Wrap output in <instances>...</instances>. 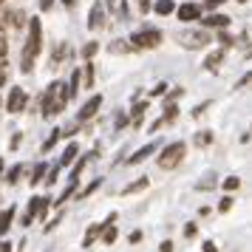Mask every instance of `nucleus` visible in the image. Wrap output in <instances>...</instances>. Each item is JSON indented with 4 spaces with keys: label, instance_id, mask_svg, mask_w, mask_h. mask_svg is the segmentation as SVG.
<instances>
[{
    "label": "nucleus",
    "instance_id": "obj_26",
    "mask_svg": "<svg viewBox=\"0 0 252 252\" xmlns=\"http://www.w3.org/2000/svg\"><path fill=\"white\" fill-rule=\"evenodd\" d=\"M238 187H241V179H238V176H229V179H224V190H227V193L238 190Z\"/></svg>",
    "mask_w": 252,
    "mask_h": 252
},
{
    "label": "nucleus",
    "instance_id": "obj_47",
    "mask_svg": "<svg viewBox=\"0 0 252 252\" xmlns=\"http://www.w3.org/2000/svg\"><path fill=\"white\" fill-rule=\"evenodd\" d=\"M0 252H9V244L6 241H0Z\"/></svg>",
    "mask_w": 252,
    "mask_h": 252
},
{
    "label": "nucleus",
    "instance_id": "obj_53",
    "mask_svg": "<svg viewBox=\"0 0 252 252\" xmlns=\"http://www.w3.org/2000/svg\"><path fill=\"white\" fill-rule=\"evenodd\" d=\"M250 57H252V51H250Z\"/></svg>",
    "mask_w": 252,
    "mask_h": 252
},
{
    "label": "nucleus",
    "instance_id": "obj_43",
    "mask_svg": "<svg viewBox=\"0 0 252 252\" xmlns=\"http://www.w3.org/2000/svg\"><path fill=\"white\" fill-rule=\"evenodd\" d=\"M159 252H173V241H164V244L159 247Z\"/></svg>",
    "mask_w": 252,
    "mask_h": 252
},
{
    "label": "nucleus",
    "instance_id": "obj_4",
    "mask_svg": "<svg viewBox=\"0 0 252 252\" xmlns=\"http://www.w3.org/2000/svg\"><path fill=\"white\" fill-rule=\"evenodd\" d=\"M176 37H179V43L184 48H201L207 43H213V37L207 34V32H179Z\"/></svg>",
    "mask_w": 252,
    "mask_h": 252
},
{
    "label": "nucleus",
    "instance_id": "obj_29",
    "mask_svg": "<svg viewBox=\"0 0 252 252\" xmlns=\"http://www.w3.org/2000/svg\"><path fill=\"white\" fill-rule=\"evenodd\" d=\"M116 235H119V232H116V227L111 224V227H108V229L102 232V244H114V241H116Z\"/></svg>",
    "mask_w": 252,
    "mask_h": 252
},
{
    "label": "nucleus",
    "instance_id": "obj_52",
    "mask_svg": "<svg viewBox=\"0 0 252 252\" xmlns=\"http://www.w3.org/2000/svg\"><path fill=\"white\" fill-rule=\"evenodd\" d=\"M0 3H6V0H0Z\"/></svg>",
    "mask_w": 252,
    "mask_h": 252
},
{
    "label": "nucleus",
    "instance_id": "obj_24",
    "mask_svg": "<svg viewBox=\"0 0 252 252\" xmlns=\"http://www.w3.org/2000/svg\"><path fill=\"white\" fill-rule=\"evenodd\" d=\"M20 173H23V164H14V167H12V170H9V173H6L3 179H6V182H9V184H14V182H17V179H20Z\"/></svg>",
    "mask_w": 252,
    "mask_h": 252
},
{
    "label": "nucleus",
    "instance_id": "obj_49",
    "mask_svg": "<svg viewBox=\"0 0 252 252\" xmlns=\"http://www.w3.org/2000/svg\"><path fill=\"white\" fill-rule=\"evenodd\" d=\"M3 65H6V57H0V68H3Z\"/></svg>",
    "mask_w": 252,
    "mask_h": 252
},
{
    "label": "nucleus",
    "instance_id": "obj_39",
    "mask_svg": "<svg viewBox=\"0 0 252 252\" xmlns=\"http://www.w3.org/2000/svg\"><path fill=\"white\" fill-rule=\"evenodd\" d=\"M218 40L224 43V48H229V46H232V37H229L227 32H221V34H218Z\"/></svg>",
    "mask_w": 252,
    "mask_h": 252
},
{
    "label": "nucleus",
    "instance_id": "obj_25",
    "mask_svg": "<svg viewBox=\"0 0 252 252\" xmlns=\"http://www.w3.org/2000/svg\"><path fill=\"white\" fill-rule=\"evenodd\" d=\"M60 167H63V164L48 167V176H46V184H48V187H54V182H57V176H60Z\"/></svg>",
    "mask_w": 252,
    "mask_h": 252
},
{
    "label": "nucleus",
    "instance_id": "obj_16",
    "mask_svg": "<svg viewBox=\"0 0 252 252\" xmlns=\"http://www.w3.org/2000/svg\"><path fill=\"white\" fill-rule=\"evenodd\" d=\"M153 9H156V14H161V17H167V14H173V12H176V3H173V0H159V3L153 6Z\"/></svg>",
    "mask_w": 252,
    "mask_h": 252
},
{
    "label": "nucleus",
    "instance_id": "obj_6",
    "mask_svg": "<svg viewBox=\"0 0 252 252\" xmlns=\"http://www.w3.org/2000/svg\"><path fill=\"white\" fill-rule=\"evenodd\" d=\"M26 102H29V94H26L20 85H14L12 91H9V99H6L9 114H23V111H26Z\"/></svg>",
    "mask_w": 252,
    "mask_h": 252
},
{
    "label": "nucleus",
    "instance_id": "obj_21",
    "mask_svg": "<svg viewBox=\"0 0 252 252\" xmlns=\"http://www.w3.org/2000/svg\"><path fill=\"white\" fill-rule=\"evenodd\" d=\"M176 116H179V105L176 102H164V116H161V119H164V122H173Z\"/></svg>",
    "mask_w": 252,
    "mask_h": 252
},
{
    "label": "nucleus",
    "instance_id": "obj_19",
    "mask_svg": "<svg viewBox=\"0 0 252 252\" xmlns=\"http://www.w3.org/2000/svg\"><path fill=\"white\" fill-rule=\"evenodd\" d=\"M77 184H80V179H71V184H68V187H65V190H63V195H60V198H57V201H54V204H65V201H68V198H71V193H74V190H77Z\"/></svg>",
    "mask_w": 252,
    "mask_h": 252
},
{
    "label": "nucleus",
    "instance_id": "obj_28",
    "mask_svg": "<svg viewBox=\"0 0 252 252\" xmlns=\"http://www.w3.org/2000/svg\"><path fill=\"white\" fill-rule=\"evenodd\" d=\"M96 51H99V43H88V46H82V51H80V54H82L85 60H91L94 54H96Z\"/></svg>",
    "mask_w": 252,
    "mask_h": 252
},
{
    "label": "nucleus",
    "instance_id": "obj_2",
    "mask_svg": "<svg viewBox=\"0 0 252 252\" xmlns=\"http://www.w3.org/2000/svg\"><path fill=\"white\" fill-rule=\"evenodd\" d=\"M184 150H187L184 142H173V145H167V148L161 150V156H159V167L161 170H173V167L184 159Z\"/></svg>",
    "mask_w": 252,
    "mask_h": 252
},
{
    "label": "nucleus",
    "instance_id": "obj_48",
    "mask_svg": "<svg viewBox=\"0 0 252 252\" xmlns=\"http://www.w3.org/2000/svg\"><path fill=\"white\" fill-rule=\"evenodd\" d=\"M63 3H65V6H74V0H63Z\"/></svg>",
    "mask_w": 252,
    "mask_h": 252
},
{
    "label": "nucleus",
    "instance_id": "obj_22",
    "mask_svg": "<svg viewBox=\"0 0 252 252\" xmlns=\"http://www.w3.org/2000/svg\"><path fill=\"white\" fill-rule=\"evenodd\" d=\"M195 145H198V148H207V145H213V133H210V130H201V133H195Z\"/></svg>",
    "mask_w": 252,
    "mask_h": 252
},
{
    "label": "nucleus",
    "instance_id": "obj_45",
    "mask_svg": "<svg viewBox=\"0 0 252 252\" xmlns=\"http://www.w3.org/2000/svg\"><path fill=\"white\" fill-rule=\"evenodd\" d=\"M0 57H6V40L0 37Z\"/></svg>",
    "mask_w": 252,
    "mask_h": 252
},
{
    "label": "nucleus",
    "instance_id": "obj_51",
    "mask_svg": "<svg viewBox=\"0 0 252 252\" xmlns=\"http://www.w3.org/2000/svg\"><path fill=\"white\" fill-rule=\"evenodd\" d=\"M238 3H247V0H238Z\"/></svg>",
    "mask_w": 252,
    "mask_h": 252
},
{
    "label": "nucleus",
    "instance_id": "obj_15",
    "mask_svg": "<svg viewBox=\"0 0 252 252\" xmlns=\"http://www.w3.org/2000/svg\"><path fill=\"white\" fill-rule=\"evenodd\" d=\"M221 60H224V48H218V51H213V54H207L204 68H207V71H216L218 65H221Z\"/></svg>",
    "mask_w": 252,
    "mask_h": 252
},
{
    "label": "nucleus",
    "instance_id": "obj_38",
    "mask_svg": "<svg viewBox=\"0 0 252 252\" xmlns=\"http://www.w3.org/2000/svg\"><path fill=\"white\" fill-rule=\"evenodd\" d=\"M161 94H167V82H159V85L153 88V96H161Z\"/></svg>",
    "mask_w": 252,
    "mask_h": 252
},
{
    "label": "nucleus",
    "instance_id": "obj_18",
    "mask_svg": "<svg viewBox=\"0 0 252 252\" xmlns=\"http://www.w3.org/2000/svg\"><path fill=\"white\" fill-rule=\"evenodd\" d=\"M77 153H80V148H77V142H71L68 148H65V153H63V159H60V164H63V167H65V164H71Z\"/></svg>",
    "mask_w": 252,
    "mask_h": 252
},
{
    "label": "nucleus",
    "instance_id": "obj_7",
    "mask_svg": "<svg viewBox=\"0 0 252 252\" xmlns=\"http://www.w3.org/2000/svg\"><path fill=\"white\" fill-rule=\"evenodd\" d=\"M99 108H102V94H94L91 99H88V102L82 105V111L80 114H77V122H88V119H94V116H96V111H99Z\"/></svg>",
    "mask_w": 252,
    "mask_h": 252
},
{
    "label": "nucleus",
    "instance_id": "obj_42",
    "mask_svg": "<svg viewBox=\"0 0 252 252\" xmlns=\"http://www.w3.org/2000/svg\"><path fill=\"white\" fill-rule=\"evenodd\" d=\"M51 6H54V0H40V9H43V12H48Z\"/></svg>",
    "mask_w": 252,
    "mask_h": 252
},
{
    "label": "nucleus",
    "instance_id": "obj_46",
    "mask_svg": "<svg viewBox=\"0 0 252 252\" xmlns=\"http://www.w3.org/2000/svg\"><path fill=\"white\" fill-rule=\"evenodd\" d=\"M3 85H6V71L0 68V88H3Z\"/></svg>",
    "mask_w": 252,
    "mask_h": 252
},
{
    "label": "nucleus",
    "instance_id": "obj_14",
    "mask_svg": "<svg viewBox=\"0 0 252 252\" xmlns=\"http://www.w3.org/2000/svg\"><path fill=\"white\" fill-rule=\"evenodd\" d=\"M12 221H14V207L9 204V210H3V213H0V235H6V232H9Z\"/></svg>",
    "mask_w": 252,
    "mask_h": 252
},
{
    "label": "nucleus",
    "instance_id": "obj_17",
    "mask_svg": "<svg viewBox=\"0 0 252 252\" xmlns=\"http://www.w3.org/2000/svg\"><path fill=\"white\" fill-rule=\"evenodd\" d=\"M43 176H48V164H46V161L34 164V170H32V179H29V182L37 184V182H43Z\"/></svg>",
    "mask_w": 252,
    "mask_h": 252
},
{
    "label": "nucleus",
    "instance_id": "obj_34",
    "mask_svg": "<svg viewBox=\"0 0 252 252\" xmlns=\"http://www.w3.org/2000/svg\"><path fill=\"white\" fill-rule=\"evenodd\" d=\"M195 235H198V227L195 224H187L184 227V238H195Z\"/></svg>",
    "mask_w": 252,
    "mask_h": 252
},
{
    "label": "nucleus",
    "instance_id": "obj_36",
    "mask_svg": "<svg viewBox=\"0 0 252 252\" xmlns=\"http://www.w3.org/2000/svg\"><path fill=\"white\" fill-rule=\"evenodd\" d=\"M210 105H213V102L207 99V102H201V105H198V108H193V116H201V114H204V111H207V108H210Z\"/></svg>",
    "mask_w": 252,
    "mask_h": 252
},
{
    "label": "nucleus",
    "instance_id": "obj_20",
    "mask_svg": "<svg viewBox=\"0 0 252 252\" xmlns=\"http://www.w3.org/2000/svg\"><path fill=\"white\" fill-rule=\"evenodd\" d=\"M94 156H96V153H88V156H82V159L77 161V164H74V170H71V179H80V173H82V167H85V164H88V161H91Z\"/></svg>",
    "mask_w": 252,
    "mask_h": 252
},
{
    "label": "nucleus",
    "instance_id": "obj_10",
    "mask_svg": "<svg viewBox=\"0 0 252 252\" xmlns=\"http://www.w3.org/2000/svg\"><path fill=\"white\" fill-rule=\"evenodd\" d=\"M102 20H105V9L99 6V3H94L91 14H88V29H91V32H96V29L102 26Z\"/></svg>",
    "mask_w": 252,
    "mask_h": 252
},
{
    "label": "nucleus",
    "instance_id": "obj_11",
    "mask_svg": "<svg viewBox=\"0 0 252 252\" xmlns=\"http://www.w3.org/2000/svg\"><path fill=\"white\" fill-rule=\"evenodd\" d=\"M201 23H204L207 29H227V26H229V17H227V14H216V12H210V17H204Z\"/></svg>",
    "mask_w": 252,
    "mask_h": 252
},
{
    "label": "nucleus",
    "instance_id": "obj_50",
    "mask_svg": "<svg viewBox=\"0 0 252 252\" xmlns=\"http://www.w3.org/2000/svg\"><path fill=\"white\" fill-rule=\"evenodd\" d=\"M0 173H3V159H0Z\"/></svg>",
    "mask_w": 252,
    "mask_h": 252
},
{
    "label": "nucleus",
    "instance_id": "obj_23",
    "mask_svg": "<svg viewBox=\"0 0 252 252\" xmlns=\"http://www.w3.org/2000/svg\"><path fill=\"white\" fill-rule=\"evenodd\" d=\"M148 111V102H136L133 108H130V116H133V122L139 125V119H142V114Z\"/></svg>",
    "mask_w": 252,
    "mask_h": 252
},
{
    "label": "nucleus",
    "instance_id": "obj_31",
    "mask_svg": "<svg viewBox=\"0 0 252 252\" xmlns=\"http://www.w3.org/2000/svg\"><path fill=\"white\" fill-rule=\"evenodd\" d=\"M60 133H63V130H54V136H48V139H46V145H43V153H48V150H51L54 145H57Z\"/></svg>",
    "mask_w": 252,
    "mask_h": 252
},
{
    "label": "nucleus",
    "instance_id": "obj_5",
    "mask_svg": "<svg viewBox=\"0 0 252 252\" xmlns=\"http://www.w3.org/2000/svg\"><path fill=\"white\" fill-rule=\"evenodd\" d=\"M60 111H63V105H60L57 82H54V85H48V91L43 94V116H46V119H51V116L60 114Z\"/></svg>",
    "mask_w": 252,
    "mask_h": 252
},
{
    "label": "nucleus",
    "instance_id": "obj_30",
    "mask_svg": "<svg viewBox=\"0 0 252 252\" xmlns=\"http://www.w3.org/2000/svg\"><path fill=\"white\" fill-rule=\"evenodd\" d=\"M85 88H94V63H85Z\"/></svg>",
    "mask_w": 252,
    "mask_h": 252
},
{
    "label": "nucleus",
    "instance_id": "obj_37",
    "mask_svg": "<svg viewBox=\"0 0 252 252\" xmlns=\"http://www.w3.org/2000/svg\"><path fill=\"white\" fill-rule=\"evenodd\" d=\"M182 94H184L182 88H173V91L167 94V102H176V99H179V96H182Z\"/></svg>",
    "mask_w": 252,
    "mask_h": 252
},
{
    "label": "nucleus",
    "instance_id": "obj_40",
    "mask_svg": "<svg viewBox=\"0 0 252 252\" xmlns=\"http://www.w3.org/2000/svg\"><path fill=\"white\" fill-rule=\"evenodd\" d=\"M201 250H204V252H218V247L213 244V241H204V244H201Z\"/></svg>",
    "mask_w": 252,
    "mask_h": 252
},
{
    "label": "nucleus",
    "instance_id": "obj_1",
    "mask_svg": "<svg viewBox=\"0 0 252 252\" xmlns=\"http://www.w3.org/2000/svg\"><path fill=\"white\" fill-rule=\"evenodd\" d=\"M40 46H43V26H40V17H32L29 20V43L23 48V65H20L23 74H32L34 57L40 54Z\"/></svg>",
    "mask_w": 252,
    "mask_h": 252
},
{
    "label": "nucleus",
    "instance_id": "obj_8",
    "mask_svg": "<svg viewBox=\"0 0 252 252\" xmlns=\"http://www.w3.org/2000/svg\"><path fill=\"white\" fill-rule=\"evenodd\" d=\"M176 14H179V20H182V23H193V20L201 17V6H195V3H184V6L176 9Z\"/></svg>",
    "mask_w": 252,
    "mask_h": 252
},
{
    "label": "nucleus",
    "instance_id": "obj_13",
    "mask_svg": "<svg viewBox=\"0 0 252 252\" xmlns=\"http://www.w3.org/2000/svg\"><path fill=\"white\" fill-rule=\"evenodd\" d=\"M148 176H142V179H136V182H130L127 187H122V195H133V193H139V190H148Z\"/></svg>",
    "mask_w": 252,
    "mask_h": 252
},
{
    "label": "nucleus",
    "instance_id": "obj_35",
    "mask_svg": "<svg viewBox=\"0 0 252 252\" xmlns=\"http://www.w3.org/2000/svg\"><path fill=\"white\" fill-rule=\"evenodd\" d=\"M224 3H227V0H207V3H204V9H210V12H213V9L224 6Z\"/></svg>",
    "mask_w": 252,
    "mask_h": 252
},
{
    "label": "nucleus",
    "instance_id": "obj_9",
    "mask_svg": "<svg viewBox=\"0 0 252 252\" xmlns=\"http://www.w3.org/2000/svg\"><path fill=\"white\" fill-rule=\"evenodd\" d=\"M156 150H159V142H150V145H145V148H139L133 156H127V164H139V161H145L150 153H156Z\"/></svg>",
    "mask_w": 252,
    "mask_h": 252
},
{
    "label": "nucleus",
    "instance_id": "obj_12",
    "mask_svg": "<svg viewBox=\"0 0 252 252\" xmlns=\"http://www.w3.org/2000/svg\"><path fill=\"white\" fill-rule=\"evenodd\" d=\"M6 26H12V29H20L23 26V20H26V14L20 12V9H12V12H3V17H0Z\"/></svg>",
    "mask_w": 252,
    "mask_h": 252
},
{
    "label": "nucleus",
    "instance_id": "obj_41",
    "mask_svg": "<svg viewBox=\"0 0 252 252\" xmlns=\"http://www.w3.org/2000/svg\"><path fill=\"white\" fill-rule=\"evenodd\" d=\"M127 241H130V244H139V241H142V232H139V229H133V232H130V238H127Z\"/></svg>",
    "mask_w": 252,
    "mask_h": 252
},
{
    "label": "nucleus",
    "instance_id": "obj_44",
    "mask_svg": "<svg viewBox=\"0 0 252 252\" xmlns=\"http://www.w3.org/2000/svg\"><path fill=\"white\" fill-rule=\"evenodd\" d=\"M139 6H142V14H148V12H150V0H142Z\"/></svg>",
    "mask_w": 252,
    "mask_h": 252
},
{
    "label": "nucleus",
    "instance_id": "obj_27",
    "mask_svg": "<svg viewBox=\"0 0 252 252\" xmlns=\"http://www.w3.org/2000/svg\"><path fill=\"white\" fill-rule=\"evenodd\" d=\"M99 184H102V179H94V182L88 184V187H85V190H82L80 195H77V198H88V195H91L94 190H99Z\"/></svg>",
    "mask_w": 252,
    "mask_h": 252
},
{
    "label": "nucleus",
    "instance_id": "obj_33",
    "mask_svg": "<svg viewBox=\"0 0 252 252\" xmlns=\"http://www.w3.org/2000/svg\"><path fill=\"white\" fill-rule=\"evenodd\" d=\"M247 85H252V71H247V74L235 82V88H247Z\"/></svg>",
    "mask_w": 252,
    "mask_h": 252
},
{
    "label": "nucleus",
    "instance_id": "obj_32",
    "mask_svg": "<svg viewBox=\"0 0 252 252\" xmlns=\"http://www.w3.org/2000/svg\"><path fill=\"white\" fill-rule=\"evenodd\" d=\"M229 210H232V198H229V195H224V198L218 201V213H229Z\"/></svg>",
    "mask_w": 252,
    "mask_h": 252
},
{
    "label": "nucleus",
    "instance_id": "obj_3",
    "mask_svg": "<svg viewBox=\"0 0 252 252\" xmlns=\"http://www.w3.org/2000/svg\"><path fill=\"white\" fill-rule=\"evenodd\" d=\"M133 48H156L161 43V32H156V29H148V32H136V34L127 40Z\"/></svg>",
    "mask_w": 252,
    "mask_h": 252
}]
</instances>
